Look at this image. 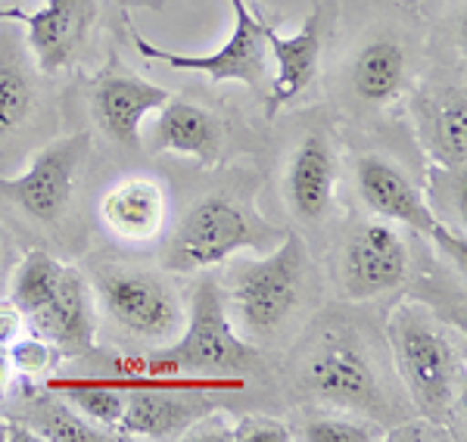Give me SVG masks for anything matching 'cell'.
Listing matches in <instances>:
<instances>
[{
	"label": "cell",
	"mask_w": 467,
	"mask_h": 442,
	"mask_svg": "<svg viewBox=\"0 0 467 442\" xmlns=\"http://www.w3.org/2000/svg\"><path fill=\"white\" fill-rule=\"evenodd\" d=\"M116 377H100L112 386H134L140 380L175 377H231L250 380L262 371V355L253 343L234 331L224 309L218 277H200L191 296L184 331L175 343L160 346L153 355H122L112 362Z\"/></svg>",
	"instance_id": "cell-1"
},
{
	"label": "cell",
	"mask_w": 467,
	"mask_h": 442,
	"mask_svg": "<svg viewBox=\"0 0 467 442\" xmlns=\"http://www.w3.org/2000/svg\"><path fill=\"white\" fill-rule=\"evenodd\" d=\"M308 250L296 231L253 259H228L218 277L234 331L253 346L275 343L299 314L308 293Z\"/></svg>",
	"instance_id": "cell-2"
},
{
	"label": "cell",
	"mask_w": 467,
	"mask_h": 442,
	"mask_svg": "<svg viewBox=\"0 0 467 442\" xmlns=\"http://www.w3.org/2000/svg\"><path fill=\"white\" fill-rule=\"evenodd\" d=\"M387 343L399 380L420 417L455 427L464 389V355L449 324L424 303H399L387 318Z\"/></svg>",
	"instance_id": "cell-3"
},
{
	"label": "cell",
	"mask_w": 467,
	"mask_h": 442,
	"mask_svg": "<svg viewBox=\"0 0 467 442\" xmlns=\"http://www.w3.org/2000/svg\"><path fill=\"white\" fill-rule=\"evenodd\" d=\"M293 380L299 393L321 408L374 421L393 411L374 346L358 327L346 321H324L308 336Z\"/></svg>",
	"instance_id": "cell-4"
},
{
	"label": "cell",
	"mask_w": 467,
	"mask_h": 442,
	"mask_svg": "<svg viewBox=\"0 0 467 442\" xmlns=\"http://www.w3.org/2000/svg\"><path fill=\"white\" fill-rule=\"evenodd\" d=\"M284 231L268 224L259 212L234 193H206L169 231L160 262L171 274H193L222 265L240 250L265 252L277 246Z\"/></svg>",
	"instance_id": "cell-5"
},
{
	"label": "cell",
	"mask_w": 467,
	"mask_h": 442,
	"mask_svg": "<svg viewBox=\"0 0 467 442\" xmlns=\"http://www.w3.org/2000/svg\"><path fill=\"white\" fill-rule=\"evenodd\" d=\"M97 312L116 331L150 346H169L184 331L187 312L171 281L150 268L100 265L90 281Z\"/></svg>",
	"instance_id": "cell-6"
},
{
	"label": "cell",
	"mask_w": 467,
	"mask_h": 442,
	"mask_svg": "<svg viewBox=\"0 0 467 442\" xmlns=\"http://www.w3.org/2000/svg\"><path fill=\"white\" fill-rule=\"evenodd\" d=\"M88 156V131H75L44 144L22 175L0 178V209H6V215H13L28 228H59L72 212V200Z\"/></svg>",
	"instance_id": "cell-7"
},
{
	"label": "cell",
	"mask_w": 467,
	"mask_h": 442,
	"mask_svg": "<svg viewBox=\"0 0 467 442\" xmlns=\"http://www.w3.org/2000/svg\"><path fill=\"white\" fill-rule=\"evenodd\" d=\"M356 190L374 219H383L396 228H409L418 237L431 240L436 250L446 256L458 272L464 274L467 265V243L464 231H455L451 224L436 219V212L420 193V187L411 181V175L396 159L383 153H365L356 162Z\"/></svg>",
	"instance_id": "cell-8"
},
{
	"label": "cell",
	"mask_w": 467,
	"mask_h": 442,
	"mask_svg": "<svg viewBox=\"0 0 467 442\" xmlns=\"http://www.w3.org/2000/svg\"><path fill=\"white\" fill-rule=\"evenodd\" d=\"M244 380L231 377H175L162 384L125 389V411L116 430L131 439H184V433L206 411L218 408L215 393L240 389Z\"/></svg>",
	"instance_id": "cell-9"
},
{
	"label": "cell",
	"mask_w": 467,
	"mask_h": 442,
	"mask_svg": "<svg viewBox=\"0 0 467 442\" xmlns=\"http://www.w3.org/2000/svg\"><path fill=\"white\" fill-rule=\"evenodd\" d=\"M411 250L409 240L396 224L383 219L356 221L343 237L340 262V287L352 303L389 296L409 281Z\"/></svg>",
	"instance_id": "cell-10"
},
{
	"label": "cell",
	"mask_w": 467,
	"mask_h": 442,
	"mask_svg": "<svg viewBox=\"0 0 467 442\" xmlns=\"http://www.w3.org/2000/svg\"><path fill=\"white\" fill-rule=\"evenodd\" d=\"M19 22L28 35V54L44 75H57L85 54L97 26V0H47L41 10L0 6V26Z\"/></svg>",
	"instance_id": "cell-11"
},
{
	"label": "cell",
	"mask_w": 467,
	"mask_h": 442,
	"mask_svg": "<svg viewBox=\"0 0 467 442\" xmlns=\"http://www.w3.org/2000/svg\"><path fill=\"white\" fill-rule=\"evenodd\" d=\"M169 91L153 81L140 78L131 69H125L119 59L103 69L94 78L90 87V112L94 122L116 147L122 149H140V131L144 118L153 116L156 109L169 100Z\"/></svg>",
	"instance_id": "cell-12"
},
{
	"label": "cell",
	"mask_w": 467,
	"mask_h": 442,
	"mask_svg": "<svg viewBox=\"0 0 467 442\" xmlns=\"http://www.w3.org/2000/svg\"><path fill=\"white\" fill-rule=\"evenodd\" d=\"M337 181H340V159H337L334 138L315 128L296 140L284 166V200L293 219L306 228H318L334 215Z\"/></svg>",
	"instance_id": "cell-13"
},
{
	"label": "cell",
	"mask_w": 467,
	"mask_h": 442,
	"mask_svg": "<svg viewBox=\"0 0 467 442\" xmlns=\"http://www.w3.org/2000/svg\"><path fill=\"white\" fill-rule=\"evenodd\" d=\"M330 16H334V6H330L327 0H315L312 13H308L303 26L296 28V35L281 37L268 22L265 44H268V54L275 57V63H277V72H275V78H268V91H265L268 116H277V109L287 107L290 100H296L299 94H306V87L315 81Z\"/></svg>",
	"instance_id": "cell-14"
},
{
	"label": "cell",
	"mask_w": 467,
	"mask_h": 442,
	"mask_svg": "<svg viewBox=\"0 0 467 442\" xmlns=\"http://www.w3.org/2000/svg\"><path fill=\"white\" fill-rule=\"evenodd\" d=\"M28 331L54 343L63 358H85L97 346V324L100 312L94 303L90 281L78 268H63L54 299L35 318L26 321Z\"/></svg>",
	"instance_id": "cell-15"
},
{
	"label": "cell",
	"mask_w": 467,
	"mask_h": 442,
	"mask_svg": "<svg viewBox=\"0 0 467 442\" xmlns=\"http://www.w3.org/2000/svg\"><path fill=\"white\" fill-rule=\"evenodd\" d=\"M140 144L150 153L191 156L200 166H215L222 159L224 128L209 109L181 100V97H169L156 109L153 125L140 131Z\"/></svg>",
	"instance_id": "cell-16"
},
{
	"label": "cell",
	"mask_w": 467,
	"mask_h": 442,
	"mask_svg": "<svg viewBox=\"0 0 467 442\" xmlns=\"http://www.w3.org/2000/svg\"><path fill=\"white\" fill-rule=\"evenodd\" d=\"M414 131L427 156L442 169L464 171L467 162V97L464 85L420 91L411 103Z\"/></svg>",
	"instance_id": "cell-17"
},
{
	"label": "cell",
	"mask_w": 467,
	"mask_h": 442,
	"mask_svg": "<svg viewBox=\"0 0 467 442\" xmlns=\"http://www.w3.org/2000/svg\"><path fill=\"white\" fill-rule=\"evenodd\" d=\"M100 221L109 234L125 243H150L165 231L169 197L165 187L150 175H128L100 197Z\"/></svg>",
	"instance_id": "cell-18"
},
{
	"label": "cell",
	"mask_w": 467,
	"mask_h": 442,
	"mask_svg": "<svg viewBox=\"0 0 467 442\" xmlns=\"http://www.w3.org/2000/svg\"><path fill=\"white\" fill-rule=\"evenodd\" d=\"M409 81V50L393 35H378L356 50L346 72L349 97L365 109H380L405 91Z\"/></svg>",
	"instance_id": "cell-19"
},
{
	"label": "cell",
	"mask_w": 467,
	"mask_h": 442,
	"mask_svg": "<svg viewBox=\"0 0 467 442\" xmlns=\"http://www.w3.org/2000/svg\"><path fill=\"white\" fill-rule=\"evenodd\" d=\"M41 112V81L16 35L0 32V144L22 138Z\"/></svg>",
	"instance_id": "cell-20"
},
{
	"label": "cell",
	"mask_w": 467,
	"mask_h": 442,
	"mask_svg": "<svg viewBox=\"0 0 467 442\" xmlns=\"http://www.w3.org/2000/svg\"><path fill=\"white\" fill-rule=\"evenodd\" d=\"M26 427L41 437V442H112L122 439V433L88 421L81 411H75L63 396L47 389V396L32 393V406H28Z\"/></svg>",
	"instance_id": "cell-21"
},
{
	"label": "cell",
	"mask_w": 467,
	"mask_h": 442,
	"mask_svg": "<svg viewBox=\"0 0 467 442\" xmlns=\"http://www.w3.org/2000/svg\"><path fill=\"white\" fill-rule=\"evenodd\" d=\"M63 262L57 256H50L47 250H28L26 256L19 259V265L13 268L10 277V303L28 318H35L44 305L54 299L59 277H63Z\"/></svg>",
	"instance_id": "cell-22"
},
{
	"label": "cell",
	"mask_w": 467,
	"mask_h": 442,
	"mask_svg": "<svg viewBox=\"0 0 467 442\" xmlns=\"http://www.w3.org/2000/svg\"><path fill=\"white\" fill-rule=\"evenodd\" d=\"M44 386L54 389L57 396H63V399L69 402L75 411H81L88 421L109 427V430L119 427V417H122V411H125V389L122 386H112L100 377L59 380L54 374L44 380Z\"/></svg>",
	"instance_id": "cell-23"
},
{
	"label": "cell",
	"mask_w": 467,
	"mask_h": 442,
	"mask_svg": "<svg viewBox=\"0 0 467 442\" xmlns=\"http://www.w3.org/2000/svg\"><path fill=\"white\" fill-rule=\"evenodd\" d=\"M293 430V442H380L383 427L380 421H368L346 411H330V415H308Z\"/></svg>",
	"instance_id": "cell-24"
},
{
	"label": "cell",
	"mask_w": 467,
	"mask_h": 442,
	"mask_svg": "<svg viewBox=\"0 0 467 442\" xmlns=\"http://www.w3.org/2000/svg\"><path fill=\"white\" fill-rule=\"evenodd\" d=\"M6 352H10L13 371L22 380H47L57 371L59 358H63L54 343H47L37 334H22L19 340L6 346Z\"/></svg>",
	"instance_id": "cell-25"
},
{
	"label": "cell",
	"mask_w": 467,
	"mask_h": 442,
	"mask_svg": "<svg viewBox=\"0 0 467 442\" xmlns=\"http://www.w3.org/2000/svg\"><path fill=\"white\" fill-rule=\"evenodd\" d=\"M427 203L436 212V219H442V212L449 219H455L464 224V171H455V169H442L436 166L431 171V197Z\"/></svg>",
	"instance_id": "cell-26"
},
{
	"label": "cell",
	"mask_w": 467,
	"mask_h": 442,
	"mask_svg": "<svg viewBox=\"0 0 467 442\" xmlns=\"http://www.w3.org/2000/svg\"><path fill=\"white\" fill-rule=\"evenodd\" d=\"M231 442H293L290 424L268 415H246L231 427Z\"/></svg>",
	"instance_id": "cell-27"
},
{
	"label": "cell",
	"mask_w": 467,
	"mask_h": 442,
	"mask_svg": "<svg viewBox=\"0 0 467 442\" xmlns=\"http://www.w3.org/2000/svg\"><path fill=\"white\" fill-rule=\"evenodd\" d=\"M383 439L389 442H451L455 439V433L449 430V427L431 421V417H414V421H405L399 424L396 430L383 433Z\"/></svg>",
	"instance_id": "cell-28"
},
{
	"label": "cell",
	"mask_w": 467,
	"mask_h": 442,
	"mask_svg": "<svg viewBox=\"0 0 467 442\" xmlns=\"http://www.w3.org/2000/svg\"><path fill=\"white\" fill-rule=\"evenodd\" d=\"M231 427L234 421H228L218 408H213L184 433V439L187 442H231Z\"/></svg>",
	"instance_id": "cell-29"
},
{
	"label": "cell",
	"mask_w": 467,
	"mask_h": 442,
	"mask_svg": "<svg viewBox=\"0 0 467 442\" xmlns=\"http://www.w3.org/2000/svg\"><path fill=\"white\" fill-rule=\"evenodd\" d=\"M26 314H22L10 299H0V346H10L26 334Z\"/></svg>",
	"instance_id": "cell-30"
},
{
	"label": "cell",
	"mask_w": 467,
	"mask_h": 442,
	"mask_svg": "<svg viewBox=\"0 0 467 442\" xmlns=\"http://www.w3.org/2000/svg\"><path fill=\"white\" fill-rule=\"evenodd\" d=\"M0 442H41V437L22 421H6V417H0Z\"/></svg>",
	"instance_id": "cell-31"
},
{
	"label": "cell",
	"mask_w": 467,
	"mask_h": 442,
	"mask_svg": "<svg viewBox=\"0 0 467 442\" xmlns=\"http://www.w3.org/2000/svg\"><path fill=\"white\" fill-rule=\"evenodd\" d=\"M13 380H16V371H13V362H10V352L6 346H0V402H6L13 389Z\"/></svg>",
	"instance_id": "cell-32"
},
{
	"label": "cell",
	"mask_w": 467,
	"mask_h": 442,
	"mask_svg": "<svg viewBox=\"0 0 467 442\" xmlns=\"http://www.w3.org/2000/svg\"><path fill=\"white\" fill-rule=\"evenodd\" d=\"M6 252H10V246H6V237L0 234V274H4V268H6V259H10Z\"/></svg>",
	"instance_id": "cell-33"
}]
</instances>
